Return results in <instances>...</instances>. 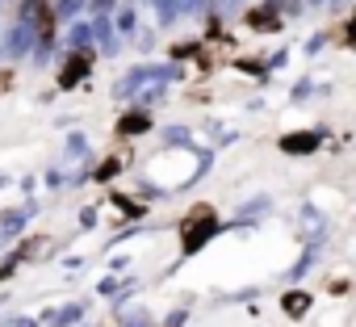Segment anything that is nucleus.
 Listing matches in <instances>:
<instances>
[{"label":"nucleus","mask_w":356,"mask_h":327,"mask_svg":"<svg viewBox=\"0 0 356 327\" xmlns=\"http://www.w3.org/2000/svg\"><path fill=\"white\" fill-rule=\"evenodd\" d=\"M323 143L318 130H293V134H281V151L285 155H314Z\"/></svg>","instance_id":"nucleus-5"},{"label":"nucleus","mask_w":356,"mask_h":327,"mask_svg":"<svg viewBox=\"0 0 356 327\" xmlns=\"http://www.w3.org/2000/svg\"><path fill=\"white\" fill-rule=\"evenodd\" d=\"M97 38L101 47H113V17H97Z\"/></svg>","instance_id":"nucleus-12"},{"label":"nucleus","mask_w":356,"mask_h":327,"mask_svg":"<svg viewBox=\"0 0 356 327\" xmlns=\"http://www.w3.org/2000/svg\"><path fill=\"white\" fill-rule=\"evenodd\" d=\"M248 26H252V30H260V34H273V30H281V13H277V5L252 9V13H248Z\"/></svg>","instance_id":"nucleus-6"},{"label":"nucleus","mask_w":356,"mask_h":327,"mask_svg":"<svg viewBox=\"0 0 356 327\" xmlns=\"http://www.w3.org/2000/svg\"><path fill=\"white\" fill-rule=\"evenodd\" d=\"M227 5H243V0H227Z\"/></svg>","instance_id":"nucleus-19"},{"label":"nucleus","mask_w":356,"mask_h":327,"mask_svg":"<svg viewBox=\"0 0 356 327\" xmlns=\"http://www.w3.org/2000/svg\"><path fill=\"white\" fill-rule=\"evenodd\" d=\"M306 5H314V9H323V5H327V0H306Z\"/></svg>","instance_id":"nucleus-18"},{"label":"nucleus","mask_w":356,"mask_h":327,"mask_svg":"<svg viewBox=\"0 0 356 327\" xmlns=\"http://www.w3.org/2000/svg\"><path fill=\"white\" fill-rule=\"evenodd\" d=\"M80 314H84V306H63V310H51L47 323H51V327H67V323H76Z\"/></svg>","instance_id":"nucleus-10"},{"label":"nucleus","mask_w":356,"mask_h":327,"mask_svg":"<svg viewBox=\"0 0 356 327\" xmlns=\"http://www.w3.org/2000/svg\"><path fill=\"white\" fill-rule=\"evenodd\" d=\"M113 26H118V30H122V34H134V26H138V17H134V9H122V13H118V22H113Z\"/></svg>","instance_id":"nucleus-14"},{"label":"nucleus","mask_w":356,"mask_h":327,"mask_svg":"<svg viewBox=\"0 0 356 327\" xmlns=\"http://www.w3.org/2000/svg\"><path fill=\"white\" fill-rule=\"evenodd\" d=\"M17 327H38V319H17Z\"/></svg>","instance_id":"nucleus-17"},{"label":"nucleus","mask_w":356,"mask_h":327,"mask_svg":"<svg viewBox=\"0 0 356 327\" xmlns=\"http://www.w3.org/2000/svg\"><path fill=\"white\" fill-rule=\"evenodd\" d=\"M147 130H151V113H143V109H134L118 122V134H147Z\"/></svg>","instance_id":"nucleus-7"},{"label":"nucleus","mask_w":356,"mask_h":327,"mask_svg":"<svg viewBox=\"0 0 356 327\" xmlns=\"http://www.w3.org/2000/svg\"><path fill=\"white\" fill-rule=\"evenodd\" d=\"M88 9H92L97 17H109V13L118 9V0H88Z\"/></svg>","instance_id":"nucleus-15"},{"label":"nucleus","mask_w":356,"mask_h":327,"mask_svg":"<svg viewBox=\"0 0 356 327\" xmlns=\"http://www.w3.org/2000/svg\"><path fill=\"white\" fill-rule=\"evenodd\" d=\"M88 72H92V47L88 51H72L63 59V67H59V88H76L80 80H88Z\"/></svg>","instance_id":"nucleus-3"},{"label":"nucleus","mask_w":356,"mask_h":327,"mask_svg":"<svg viewBox=\"0 0 356 327\" xmlns=\"http://www.w3.org/2000/svg\"><path fill=\"white\" fill-rule=\"evenodd\" d=\"M92 38H97V22H80V26H72V51H88Z\"/></svg>","instance_id":"nucleus-9"},{"label":"nucleus","mask_w":356,"mask_h":327,"mask_svg":"<svg viewBox=\"0 0 356 327\" xmlns=\"http://www.w3.org/2000/svg\"><path fill=\"white\" fill-rule=\"evenodd\" d=\"M47 248H51V239H30L17 256H22V260H38V252H47Z\"/></svg>","instance_id":"nucleus-13"},{"label":"nucleus","mask_w":356,"mask_h":327,"mask_svg":"<svg viewBox=\"0 0 356 327\" xmlns=\"http://www.w3.org/2000/svg\"><path fill=\"white\" fill-rule=\"evenodd\" d=\"M88 9V0H55V13L59 17H76V13H84Z\"/></svg>","instance_id":"nucleus-11"},{"label":"nucleus","mask_w":356,"mask_h":327,"mask_svg":"<svg viewBox=\"0 0 356 327\" xmlns=\"http://www.w3.org/2000/svg\"><path fill=\"white\" fill-rule=\"evenodd\" d=\"M281 306H285V314H293V319H302V314L310 310V294H306V289H289V294L281 298Z\"/></svg>","instance_id":"nucleus-8"},{"label":"nucleus","mask_w":356,"mask_h":327,"mask_svg":"<svg viewBox=\"0 0 356 327\" xmlns=\"http://www.w3.org/2000/svg\"><path fill=\"white\" fill-rule=\"evenodd\" d=\"M38 42V30L30 26V22H22L17 17V26L9 30V38H5V51L13 55V59H22V55H30V47Z\"/></svg>","instance_id":"nucleus-4"},{"label":"nucleus","mask_w":356,"mask_h":327,"mask_svg":"<svg viewBox=\"0 0 356 327\" xmlns=\"http://www.w3.org/2000/svg\"><path fill=\"white\" fill-rule=\"evenodd\" d=\"M176 5H181V17H185V13H197L202 9V0H176Z\"/></svg>","instance_id":"nucleus-16"},{"label":"nucleus","mask_w":356,"mask_h":327,"mask_svg":"<svg viewBox=\"0 0 356 327\" xmlns=\"http://www.w3.org/2000/svg\"><path fill=\"white\" fill-rule=\"evenodd\" d=\"M218 231H222V223H214V218H193V223H185V227H181V248H185V256H197Z\"/></svg>","instance_id":"nucleus-1"},{"label":"nucleus","mask_w":356,"mask_h":327,"mask_svg":"<svg viewBox=\"0 0 356 327\" xmlns=\"http://www.w3.org/2000/svg\"><path fill=\"white\" fill-rule=\"evenodd\" d=\"M51 17H59V13L47 5V0H22V22H30V26L38 30V42H42V47L55 38V22H51Z\"/></svg>","instance_id":"nucleus-2"}]
</instances>
